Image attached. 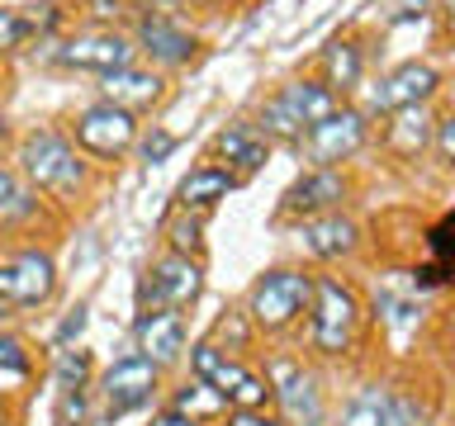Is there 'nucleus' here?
Segmentation results:
<instances>
[{"label":"nucleus","instance_id":"nucleus-39","mask_svg":"<svg viewBox=\"0 0 455 426\" xmlns=\"http://www.w3.org/2000/svg\"><path fill=\"white\" fill-rule=\"evenodd\" d=\"M10 318V304H5V298H0V322H5Z\"/></svg>","mask_w":455,"mask_h":426},{"label":"nucleus","instance_id":"nucleus-23","mask_svg":"<svg viewBox=\"0 0 455 426\" xmlns=\"http://www.w3.org/2000/svg\"><path fill=\"white\" fill-rule=\"evenodd\" d=\"M432 114H427V105H412V109H398L394 123H389V147L398 156H418L427 142H432Z\"/></svg>","mask_w":455,"mask_h":426},{"label":"nucleus","instance_id":"nucleus-26","mask_svg":"<svg viewBox=\"0 0 455 426\" xmlns=\"http://www.w3.org/2000/svg\"><path fill=\"white\" fill-rule=\"evenodd\" d=\"M223 407H228V398L213 389V383H204V379L185 383L180 398H176V412H185V417H195V422H204V417H213V412H223Z\"/></svg>","mask_w":455,"mask_h":426},{"label":"nucleus","instance_id":"nucleus-37","mask_svg":"<svg viewBox=\"0 0 455 426\" xmlns=\"http://www.w3.org/2000/svg\"><path fill=\"white\" fill-rule=\"evenodd\" d=\"M152 426H199L195 417H185V412H162V417H156Z\"/></svg>","mask_w":455,"mask_h":426},{"label":"nucleus","instance_id":"nucleus-14","mask_svg":"<svg viewBox=\"0 0 455 426\" xmlns=\"http://www.w3.org/2000/svg\"><path fill=\"white\" fill-rule=\"evenodd\" d=\"M270 389H275V403L284 407V417H290V422L313 426L323 417L318 389H313V379L294 360H275V365H270Z\"/></svg>","mask_w":455,"mask_h":426},{"label":"nucleus","instance_id":"nucleus-19","mask_svg":"<svg viewBox=\"0 0 455 426\" xmlns=\"http://www.w3.org/2000/svg\"><path fill=\"white\" fill-rule=\"evenodd\" d=\"M341 194H347V185H341L337 170L313 166L308 176L299 180L290 194H284V213H323V209H332Z\"/></svg>","mask_w":455,"mask_h":426},{"label":"nucleus","instance_id":"nucleus-18","mask_svg":"<svg viewBox=\"0 0 455 426\" xmlns=\"http://www.w3.org/2000/svg\"><path fill=\"white\" fill-rule=\"evenodd\" d=\"M100 91H105L109 105L138 109V105H156V99H162V76H156V71H142V67H124V71H114V76H100Z\"/></svg>","mask_w":455,"mask_h":426},{"label":"nucleus","instance_id":"nucleus-31","mask_svg":"<svg viewBox=\"0 0 455 426\" xmlns=\"http://www.w3.org/2000/svg\"><path fill=\"white\" fill-rule=\"evenodd\" d=\"M384 426H427V417H422V407L412 403V398L398 393L394 403H389V417H384Z\"/></svg>","mask_w":455,"mask_h":426},{"label":"nucleus","instance_id":"nucleus-13","mask_svg":"<svg viewBox=\"0 0 455 426\" xmlns=\"http://www.w3.org/2000/svg\"><path fill=\"white\" fill-rule=\"evenodd\" d=\"M138 52H148L156 67H185L195 57V34L180 28L171 14H138Z\"/></svg>","mask_w":455,"mask_h":426},{"label":"nucleus","instance_id":"nucleus-40","mask_svg":"<svg viewBox=\"0 0 455 426\" xmlns=\"http://www.w3.org/2000/svg\"><path fill=\"white\" fill-rule=\"evenodd\" d=\"M441 5H446V14H451V20H455V0H441Z\"/></svg>","mask_w":455,"mask_h":426},{"label":"nucleus","instance_id":"nucleus-24","mask_svg":"<svg viewBox=\"0 0 455 426\" xmlns=\"http://www.w3.org/2000/svg\"><path fill=\"white\" fill-rule=\"evenodd\" d=\"M323 71H327V91H351L361 81V48L351 38H337L323 52Z\"/></svg>","mask_w":455,"mask_h":426},{"label":"nucleus","instance_id":"nucleus-20","mask_svg":"<svg viewBox=\"0 0 455 426\" xmlns=\"http://www.w3.org/2000/svg\"><path fill=\"white\" fill-rule=\"evenodd\" d=\"M355 241H361V227H355L351 218H341V213H323V218H313L304 227V247L313 256H323V261L355 251Z\"/></svg>","mask_w":455,"mask_h":426},{"label":"nucleus","instance_id":"nucleus-33","mask_svg":"<svg viewBox=\"0 0 455 426\" xmlns=\"http://www.w3.org/2000/svg\"><path fill=\"white\" fill-rule=\"evenodd\" d=\"M436 147H441V156L455 166V119H441V123H436Z\"/></svg>","mask_w":455,"mask_h":426},{"label":"nucleus","instance_id":"nucleus-42","mask_svg":"<svg viewBox=\"0 0 455 426\" xmlns=\"http://www.w3.org/2000/svg\"><path fill=\"white\" fill-rule=\"evenodd\" d=\"M0 85H5V71H0Z\"/></svg>","mask_w":455,"mask_h":426},{"label":"nucleus","instance_id":"nucleus-7","mask_svg":"<svg viewBox=\"0 0 455 426\" xmlns=\"http://www.w3.org/2000/svg\"><path fill=\"white\" fill-rule=\"evenodd\" d=\"M76 142L91 156H124L138 142V119L133 109H119L109 99H100L76 119Z\"/></svg>","mask_w":455,"mask_h":426},{"label":"nucleus","instance_id":"nucleus-29","mask_svg":"<svg viewBox=\"0 0 455 426\" xmlns=\"http://www.w3.org/2000/svg\"><path fill=\"white\" fill-rule=\"evenodd\" d=\"M166 233H171V251H180V256H190L199 247V218H185V213H180Z\"/></svg>","mask_w":455,"mask_h":426},{"label":"nucleus","instance_id":"nucleus-36","mask_svg":"<svg viewBox=\"0 0 455 426\" xmlns=\"http://www.w3.org/2000/svg\"><path fill=\"white\" fill-rule=\"evenodd\" d=\"M91 5V14H100V20H114V14L124 10V0H85Z\"/></svg>","mask_w":455,"mask_h":426},{"label":"nucleus","instance_id":"nucleus-5","mask_svg":"<svg viewBox=\"0 0 455 426\" xmlns=\"http://www.w3.org/2000/svg\"><path fill=\"white\" fill-rule=\"evenodd\" d=\"M355 322H361V304L347 284L337 280H318L313 284V346L323 355H341L355 336Z\"/></svg>","mask_w":455,"mask_h":426},{"label":"nucleus","instance_id":"nucleus-35","mask_svg":"<svg viewBox=\"0 0 455 426\" xmlns=\"http://www.w3.org/2000/svg\"><path fill=\"white\" fill-rule=\"evenodd\" d=\"M166 5H176V0H124V10H138V14H166Z\"/></svg>","mask_w":455,"mask_h":426},{"label":"nucleus","instance_id":"nucleus-27","mask_svg":"<svg viewBox=\"0 0 455 426\" xmlns=\"http://www.w3.org/2000/svg\"><path fill=\"white\" fill-rule=\"evenodd\" d=\"M85 375H91V355L85 351H57V389H85Z\"/></svg>","mask_w":455,"mask_h":426},{"label":"nucleus","instance_id":"nucleus-17","mask_svg":"<svg viewBox=\"0 0 455 426\" xmlns=\"http://www.w3.org/2000/svg\"><path fill=\"white\" fill-rule=\"evenodd\" d=\"M228 190H237V176L228 166H195L180 180L176 204H180V213H199V209H213L219 199H228Z\"/></svg>","mask_w":455,"mask_h":426},{"label":"nucleus","instance_id":"nucleus-16","mask_svg":"<svg viewBox=\"0 0 455 426\" xmlns=\"http://www.w3.org/2000/svg\"><path fill=\"white\" fill-rule=\"evenodd\" d=\"M185 351V318L176 308H156L138 318V355H148L156 365H171Z\"/></svg>","mask_w":455,"mask_h":426},{"label":"nucleus","instance_id":"nucleus-3","mask_svg":"<svg viewBox=\"0 0 455 426\" xmlns=\"http://www.w3.org/2000/svg\"><path fill=\"white\" fill-rule=\"evenodd\" d=\"M190 360H195V379L213 383V389L228 398V407H237V412H261L270 398H275V389H270L266 379H256L251 369L228 360L213 341H199V346L190 351Z\"/></svg>","mask_w":455,"mask_h":426},{"label":"nucleus","instance_id":"nucleus-8","mask_svg":"<svg viewBox=\"0 0 455 426\" xmlns=\"http://www.w3.org/2000/svg\"><path fill=\"white\" fill-rule=\"evenodd\" d=\"M361 142H365V114H361V109H332L323 123L308 128L304 152H308L313 166L332 170L337 162H347V156L361 147Z\"/></svg>","mask_w":455,"mask_h":426},{"label":"nucleus","instance_id":"nucleus-25","mask_svg":"<svg viewBox=\"0 0 455 426\" xmlns=\"http://www.w3.org/2000/svg\"><path fill=\"white\" fill-rule=\"evenodd\" d=\"M389 403H394V393L379 389V383H370L365 393H355L351 403H347V412H341L337 426H384V417H389Z\"/></svg>","mask_w":455,"mask_h":426},{"label":"nucleus","instance_id":"nucleus-10","mask_svg":"<svg viewBox=\"0 0 455 426\" xmlns=\"http://www.w3.org/2000/svg\"><path fill=\"white\" fill-rule=\"evenodd\" d=\"M138 43L124 34H76L57 48V62L76 67V71H100V76H114V71L133 67Z\"/></svg>","mask_w":455,"mask_h":426},{"label":"nucleus","instance_id":"nucleus-11","mask_svg":"<svg viewBox=\"0 0 455 426\" xmlns=\"http://www.w3.org/2000/svg\"><path fill=\"white\" fill-rule=\"evenodd\" d=\"M436 85H441V76L427 62H403L365 95V109L370 114H398V109L427 105V99L436 95Z\"/></svg>","mask_w":455,"mask_h":426},{"label":"nucleus","instance_id":"nucleus-1","mask_svg":"<svg viewBox=\"0 0 455 426\" xmlns=\"http://www.w3.org/2000/svg\"><path fill=\"white\" fill-rule=\"evenodd\" d=\"M337 109V95L327 91V81H290L275 99H266L261 109V133L284 138V142H304L313 123H323Z\"/></svg>","mask_w":455,"mask_h":426},{"label":"nucleus","instance_id":"nucleus-28","mask_svg":"<svg viewBox=\"0 0 455 426\" xmlns=\"http://www.w3.org/2000/svg\"><path fill=\"white\" fill-rule=\"evenodd\" d=\"M171 152H176V133H166V128H152V133L142 138V162L148 166H162Z\"/></svg>","mask_w":455,"mask_h":426},{"label":"nucleus","instance_id":"nucleus-9","mask_svg":"<svg viewBox=\"0 0 455 426\" xmlns=\"http://www.w3.org/2000/svg\"><path fill=\"white\" fill-rule=\"evenodd\" d=\"M199 284L204 280H199V265L190 261V256L166 251L162 261L148 270V284H142V312L190 304V298H199Z\"/></svg>","mask_w":455,"mask_h":426},{"label":"nucleus","instance_id":"nucleus-6","mask_svg":"<svg viewBox=\"0 0 455 426\" xmlns=\"http://www.w3.org/2000/svg\"><path fill=\"white\" fill-rule=\"evenodd\" d=\"M57 289V265L48 251H10L0 256V298L10 308H38Z\"/></svg>","mask_w":455,"mask_h":426},{"label":"nucleus","instance_id":"nucleus-2","mask_svg":"<svg viewBox=\"0 0 455 426\" xmlns=\"http://www.w3.org/2000/svg\"><path fill=\"white\" fill-rule=\"evenodd\" d=\"M20 176L34 185V190H48V194H76L81 185V162H76V147L57 133V128H34L24 142H20Z\"/></svg>","mask_w":455,"mask_h":426},{"label":"nucleus","instance_id":"nucleus-41","mask_svg":"<svg viewBox=\"0 0 455 426\" xmlns=\"http://www.w3.org/2000/svg\"><path fill=\"white\" fill-rule=\"evenodd\" d=\"M0 133H5V119H0Z\"/></svg>","mask_w":455,"mask_h":426},{"label":"nucleus","instance_id":"nucleus-4","mask_svg":"<svg viewBox=\"0 0 455 426\" xmlns=\"http://www.w3.org/2000/svg\"><path fill=\"white\" fill-rule=\"evenodd\" d=\"M304 304H313V280L299 275V270H270V275L256 280V289L247 298V312L256 327H266V332H280V327H290Z\"/></svg>","mask_w":455,"mask_h":426},{"label":"nucleus","instance_id":"nucleus-32","mask_svg":"<svg viewBox=\"0 0 455 426\" xmlns=\"http://www.w3.org/2000/svg\"><path fill=\"white\" fill-rule=\"evenodd\" d=\"M81 417H85V389H67L62 403H57V426H71V422L81 426Z\"/></svg>","mask_w":455,"mask_h":426},{"label":"nucleus","instance_id":"nucleus-15","mask_svg":"<svg viewBox=\"0 0 455 426\" xmlns=\"http://www.w3.org/2000/svg\"><path fill=\"white\" fill-rule=\"evenodd\" d=\"M57 24H62V10H57V0L0 10V52H20V48H28V43L48 38Z\"/></svg>","mask_w":455,"mask_h":426},{"label":"nucleus","instance_id":"nucleus-21","mask_svg":"<svg viewBox=\"0 0 455 426\" xmlns=\"http://www.w3.org/2000/svg\"><path fill=\"white\" fill-rule=\"evenodd\" d=\"M213 152H219L223 162H233L237 170H256L266 162V133L256 123H233L213 138Z\"/></svg>","mask_w":455,"mask_h":426},{"label":"nucleus","instance_id":"nucleus-30","mask_svg":"<svg viewBox=\"0 0 455 426\" xmlns=\"http://www.w3.org/2000/svg\"><path fill=\"white\" fill-rule=\"evenodd\" d=\"M24 369H28V351H24V341L0 336V375H14V379H20Z\"/></svg>","mask_w":455,"mask_h":426},{"label":"nucleus","instance_id":"nucleus-34","mask_svg":"<svg viewBox=\"0 0 455 426\" xmlns=\"http://www.w3.org/2000/svg\"><path fill=\"white\" fill-rule=\"evenodd\" d=\"M81 327H85V304H81L76 312H71V318H67L62 327H57V346L67 351V341H71V336H81Z\"/></svg>","mask_w":455,"mask_h":426},{"label":"nucleus","instance_id":"nucleus-12","mask_svg":"<svg viewBox=\"0 0 455 426\" xmlns=\"http://www.w3.org/2000/svg\"><path fill=\"white\" fill-rule=\"evenodd\" d=\"M156 375H162V365L148 360V355H124L119 365H109L105 383H100V393H105V407L119 417V412H133L142 407L148 398L156 393Z\"/></svg>","mask_w":455,"mask_h":426},{"label":"nucleus","instance_id":"nucleus-38","mask_svg":"<svg viewBox=\"0 0 455 426\" xmlns=\"http://www.w3.org/2000/svg\"><path fill=\"white\" fill-rule=\"evenodd\" d=\"M233 426H280V422H270V417H256V412H237Z\"/></svg>","mask_w":455,"mask_h":426},{"label":"nucleus","instance_id":"nucleus-22","mask_svg":"<svg viewBox=\"0 0 455 426\" xmlns=\"http://www.w3.org/2000/svg\"><path fill=\"white\" fill-rule=\"evenodd\" d=\"M38 213V190L28 185L20 170L0 166V227H20Z\"/></svg>","mask_w":455,"mask_h":426}]
</instances>
